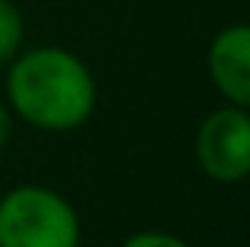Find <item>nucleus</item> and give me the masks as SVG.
Segmentation results:
<instances>
[{
	"instance_id": "5",
	"label": "nucleus",
	"mask_w": 250,
	"mask_h": 247,
	"mask_svg": "<svg viewBox=\"0 0 250 247\" xmlns=\"http://www.w3.org/2000/svg\"><path fill=\"white\" fill-rule=\"evenodd\" d=\"M25 19L13 0H0V63H10L22 51Z\"/></svg>"
},
{
	"instance_id": "1",
	"label": "nucleus",
	"mask_w": 250,
	"mask_h": 247,
	"mask_svg": "<svg viewBox=\"0 0 250 247\" xmlns=\"http://www.w3.org/2000/svg\"><path fill=\"white\" fill-rule=\"evenodd\" d=\"M6 105L32 127L67 133L95 114L98 82L83 57L57 44H44L19 51L10 61Z\"/></svg>"
},
{
	"instance_id": "3",
	"label": "nucleus",
	"mask_w": 250,
	"mask_h": 247,
	"mask_svg": "<svg viewBox=\"0 0 250 247\" xmlns=\"http://www.w3.org/2000/svg\"><path fill=\"white\" fill-rule=\"evenodd\" d=\"M196 165L219 184H238L250 174V118L241 105H222L196 130Z\"/></svg>"
},
{
	"instance_id": "2",
	"label": "nucleus",
	"mask_w": 250,
	"mask_h": 247,
	"mask_svg": "<svg viewBox=\"0 0 250 247\" xmlns=\"http://www.w3.org/2000/svg\"><path fill=\"white\" fill-rule=\"evenodd\" d=\"M83 225L63 193L22 184L0 193V247H80Z\"/></svg>"
},
{
	"instance_id": "7",
	"label": "nucleus",
	"mask_w": 250,
	"mask_h": 247,
	"mask_svg": "<svg viewBox=\"0 0 250 247\" xmlns=\"http://www.w3.org/2000/svg\"><path fill=\"white\" fill-rule=\"evenodd\" d=\"M10 136H13V111L6 102H0V149L10 143Z\"/></svg>"
},
{
	"instance_id": "6",
	"label": "nucleus",
	"mask_w": 250,
	"mask_h": 247,
	"mask_svg": "<svg viewBox=\"0 0 250 247\" xmlns=\"http://www.w3.org/2000/svg\"><path fill=\"white\" fill-rule=\"evenodd\" d=\"M121 247H190L184 238L171 235V231H159V228H149V231H136L130 235Z\"/></svg>"
},
{
	"instance_id": "4",
	"label": "nucleus",
	"mask_w": 250,
	"mask_h": 247,
	"mask_svg": "<svg viewBox=\"0 0 250 247\" xmlns=\"http://www.w3.org/2000/svg\"><path fill=\"white\" fill-rule=\"evenodd\" d=\"M209 80L228 105H250V29L244 22L215 32L206 54Z\"/></svg>"
}]
</instances>
